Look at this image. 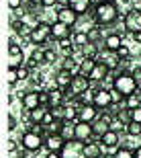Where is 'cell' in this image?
Segmentation results:
<instances>
[{
  "label": "cell",
  "instance_id": "cell-48",
  "mask_svg": "<svg viewBox=\"0 0 141 158\" xmlns=\"http://www.w3.org/2000/svg\"><path fill=\"white\" fill-rule=\"evenodd\" d=\"M55 121V117H53V113L51 111H47V115L43 117V121H41V125H45L47 127V131H49V127H51V123Z\"/></svg>",
  "mask_w": 141,
  "mask_h": 158
},
{
  "label": "cell",
  "instance_id": "cell-17",
  "mask_svg": "<svg viewBox=\"0 0 141 158\" xmlns=\"http://www.w3.org/2000/svg\"><path fill=\"white\" fill-rule=\"evenodd\" d=\"M65 146V140L59 134H49L45 138V150L47 152H61Z\"/></svg>",
  "mask_w": 141,
  "mask_h": 158
},
{
  "label": "cell",
  "instance_id": "cell-21",
  "mask_svg": "<svg viewBox=\"0 0 141 158\" xmlns=\"http://www.w3.org/2000/svg\"><path fill=\"white\" fill-rule=\"evenodd\" d=\"M108 76H111V70H108L104 64H100V62H98V64H96V68L92 70V74H90V80H92L94 84H102V82H104Z\"/></svg>",
  "mask_w": 141,
  "mask_h": 158
},
{
  "label": "cell",
  "instance_id": "cell-28",
  "mask_svg": "<svg viewBox=\"0 0 141 158\" xmlns=\"http://www.w3.org/2000/svg\"><path fill=\"white\" fill-rule=\"evenodd\" d=\"M92 127H94V138L98 140V138H102V135H104L106 131L111 129V123L104 121V119H102V117L98 115V119H96V121L92 123Z\"/></svg>",
  "mask_w": 141,
  "mask_h": 158
},
{
  "label": "cell",
  "instance_id": "cell-16",
  "mask_svg": "<svg viewBox=\"0 0 141 158\" xmlns=\"http://www.w3.org/2000/svg\"><path fill=\"white\" fill-rule=\"evenodd\" d=\"M92 138H94V127H92V123L78 121V123H76V140H80V142H90Z\"/></svg>",
  "mask_w": 141,
  "mask_h": 158
},
{
  "label": "cell",
  "instance_id": "cell-31",
  "mask_svg": "<svg viewBox=\"0 0 141 158\" xmlns=\"http://www.w3.org/2000/svg\"><path fill=\"white\" fill-rule=\"evenodd\" d=\"M125 109H137V107H141V90H137V93H133V94H129L127 99H125Z\"/></svg>",
  "mask_w": 141,
  "mask_h": 158
},
{
  "label": "cell",
  "instance_id": "cell-10",
  "mask_svg": "<svg viewBox=\"0 0 141 158\" xmlns=\"http://www.w3.org/2000/svg\"><path fill=\"white\" fill-rule=\"evenodd\" d=\"M78 15L74 10H72L68 4H64V6H59L57 10H55V21H59V23H64V25H68V27H74V25L78 23Z\"/></svg>",
  "mask_w": 141,
  "mask_h": 158
},
{
  "label": "cell",
  "instance_id": "cell-34",
  "mask_svg": "<svg viewBox=\"0 0 141 158\" xmlns=\"http://www.w3.org/2000/svg\"><path fill=\"white\" fill-rule=\"evenodd\" d=\"M115 158H135V148L119 146L117 150H115Z\"/></svg>",
  "mask_w": 141,
  "mask_h": 158
},
{
  "label": "cell",
  "instance_id": "cell-39",
  "mask_svg": "<svg viewBox=\"0 0 141 158\" xmlns=\"http://www.w3.org/2000/svg\"><path fill=\"white\" fill-rule=\"evenodd\" d=\"M49 111L53 113V117H55V119L64 121V119H65V103H64V105H57V107H49Z\"/></svg>",
  "mask_w": 141,
  "mask_h": 158
},
{
  "label": "cell",
  "instance_id": "cell-14",
  "mask_svg": "<svg viewBox=\"0 0 141 158\" xmlns=\"http://www.w3.org/2000/svg\"><path fill=\"white\" fill-rule=\"evenodd\" d=\"M100 111L94 105H80L78 107V121H86V123H94L98 119Z\"/></svg>",
  "mask_w": 141,
  "mask_h": 158
},
{
  "label": "cell",
  "instance_id": "cell-20",
  "mask_svg": "<svg viewBox=\"0 0 141 158\" xmlns=\"http://www.w3.org/2000/svg\"><path fill=\"white\" fill-rule=\"evenodd\" d=\"M70 37V27L64 23H59V21H55V23L51 25V39L53 41H61V39H68Z\"/></svg>",
  "mask_w": 141,
  "mask_h": 158
},
{
  "label": "cell",
  "instance_id": "cell-41",
  "mask_svg": "<svg viewBox=\"0 0 141 158\" xmlns=\"http://www.w3.org/2000/svg\"><path fill=\"white\" fill-rule=\"evenodd\" d=\"M117 56H119V58H121V62H127V60L131 58V49H129V45H127V43H123V45L119 47Z\"/></svg>",
  "mask_w": 141,
  "mask_h": 158
},
{
  "label": "cell",
  "instance_id": "cell-56",
  "mask_svg": "<svg viewBox=\"0 0 141 158\" xmlns=\"http://www.w3.org/2000/svg\"><path fill=\"white\" fill-rule=\"evenodd\" d=\"M45 158H61V152H47Z\"/></svg>",
  "mask_w": 141,
  "mask_h": 158
},
{
  "label": "cell",
  "instance_id": "cell-50",
  "mask_svg": "<svg viewBox=\"0 0 141 158\" xmlns=\"http://www.w3.org/2000/svg\"><path fill=\"white\" fill-rule=\"evenodd\" d=\"M17 125H18V121L14 119V115H8V125H6V127H8V131H14V129H17Z\"/></svg>",
  "mask_w": 141,
  "mask_h": 158
},
{
  "label": "cell",
  "instance_id": "cell-11",
  "mask_svg": "<svg viewBox=\"0 0 141 158\" xmlns=\"http://www.w3.org/2000/svg\"><path fill=\"white\" fill-rule=\"evenodd\" d=\"M74 72H70V70H64V68H59L55 74H53V82H55V86L57 88H61V90H70V86H72V82H74Z\"/></svg>",
  "mask_w": 141,
  "mask_h": 158
},
{
  "label": "cell",
  "instance_id": "cell-58",
  "mask_svg": "<svg viewBox=\"0 0 141 158\" xmlns=\"http://www.w3.org/2000/svg\"><path fill=\"white\" fill-rule=\"evenodd\" d=\"M135 158H141V146L135 148Z\"/></svg>",
  "mask_w": 141,
  "mask_h": 158
},
{
  "label": "cell",
  "instance_id": "cell-4",
  "mask_svg": "<svg viewBox=\"0 0 141 158\" xmlns=\"http://www.w3.org/2000/svg\"><path fill=\"white\" fill-rule=\"evenodd\" d=\"M18 142H21V146H23L25 150H29V152H39L41 148H45V138L35 134V131H25Z\"/></svg>",
  "mask_w": 141,
  "mask_h": 158
},
{
  "label": "cell",
  "instance_id": "cell-57",
  "mask_svg": "<svg viewBox=\"0 0 141 158\" xmlns=\"http://www.w3.org/2000/svg\"><path fill=\"white\" fill-rule=\"evenodd\" d=\"M133 41H135V43H141V31L133 33Z\"/></svg>",
  "mask_w": 141,
  "mask_h": 158
},
{
  "label": "cell",
  "instance_id": "cell-26",
  "mask_svg": "<svg viewBox=\"0 0 141 158\" xmlns=\"http://www.w3.org/2000/svg\"><path fill=\"white\" fill-rule=\"evenodd\" d=\"M96 64H98V60H86V58H82V62H80V66H78L76 74L90 78V74H92V70L96 68Z\"/></svg>",
  "mask_w": 141,
  "mask_h": 158
},
{
  "label": "cell",
  "instance_id": "cell-24",
  "mask_svg": "<svg viewBox=\"0 0 141 158\" xmlns=\"http://www.w3.org/2000/svg\"><path fill=\"white\" fill-rule=\"evenodd\" d=\"M104 154V148L100 146L98 142H86V146H84V156L86 158H100Z\"/></svg>",
  "mask_w": 141,
  "mask_h": 158
},
{
  "label": "cell",
  "instance_id": "cell-35",
  "mask_svg": "<svg viewBox=\"0 0 141 158\" xmlns=\"http://www.w3.org/2000/svg\"><path fill=\"white\" fill-rule=\"evenodd\" d=\"M88 37L92 43H98V41H102L104 37H102V27L100 25H92V29L88 31Z\"/></svg>",
  "mask_w": 141,
  "mask_h": 158
},
{
  "label": "cell",
  "instance_id": "cell-45",
  "mask_svg": "<svg viewBox=\"0 0 141 158\" xmlns=\"http://www.w3.org/2000/svg\"><path fill=\"white\" fill-rule=\"evenodd\" d=\"M121 121H125V123H129L131 121V109H121V111H117L115 113Z\"/></svg>",
  "mask_w": 141,
  "mask_h": 158
},
{
  "label": "cell",
  "instance_id": "cell-42",
  "mask_svg": "<svg viewBox=\"0 0 141 158\" xmlns=\"http://www.w3.org/2000/svg\"><path fill=\"white\" fill-rule=\"evenodd\" d=\"M43 58H45V66H49L57 60V52L55 49H43Z\"/></svg>",
  "mask_w": 141,
  "mask_h": 158
},
{
  "label": "cell",
  "instance_id": "cell-13",
  "mask_svg": "<svg viewBox=\"0 0 141 158\" xmlns=\"http://www.w3.org/2000/svg\"><path fill=\"white\" fill-rule=\"evenodd\" d=\"M100 144V146L104 148V150H117L119 144H121V135H119V131H112V129H108L102 138H98L96 140Z\"/></svg>",
  "mask_w": 141,
  "mask_h": 158
},
{
  "label": "cell",
  "instance_id": "cell-27",
  "mask_svg": "<svg viewBox=\"0 0 141 158\" xmlns=\"http://www.w3.org/2000/svg\"><path fill=\"white\" fill-rule=\"evenodd\" d=\"M49 97H51L49 107H57V105H64L65 103V90H61V88H57V86L49 88Z\"/></svg>",
  "mask_w": 141,
  "mask_h": 158
},
{
  "label": "cell",
  "instance_id": "cell-30",
  "mask_svg": "<svg viewBox=\"0 0 141 158\" xmlns=\"http://www.w3.org/2000/svg\"><path fill=\"white\" fill-rule=\"evenodd\" d=\"M47 111H49V107L41 105V107H37V109H33V111H29V121L31 123H41L43 117L47 115Z\"/></svg>",
  "mask_w": 141,
  "mask_h": 158
},
{
  "label": "cell",
  "instance_id": "cell-12",
  "mask_svg": "<svg viewBox=\"0 0 141 158\" xmlns=\"http://www.w3.org/2000/svg\"><path fill=\"white\" fill-rule=\"evenodd\" d=\"M98 62H100V64H104L111 72H117V70H119V66H121V58L117 56V52H108V49L100 52Z\"/></svg>",
  "mask_w": 141,
  "mask_h": 158
},
{
  "label": "cell",
  "instance_id": "cell-37",
  "mask_svg": "<svg viewBox=\"0 0 141 158\" xmlns=\"http://www.w3.org/2000/svg\"><path fill=\"white\" fill-rule=\"evenodd\" d=\"M17 82H18L17 68H8V70H6V84H8L10 88H14V86H17Z\"/></svg>",
  "mask_w": 141,
  "mask_h": 158
},
{
  "label": "cell",
  "instance_id": "cell-36",
  "mask_svg": "<svg viewBox=\"0 0 141 158\" xmlns=\"http://www.w3.org/2000/svg\"><path fill=\"white\" fill-rule=\"evenodd\" d=\"M125 134L129 138H139L141 135V123H135V121H129L127 123V131Z\"/></svg>",
  "mask_w": 141,
  "mask_h": 158
},
{
  "label": "cell",
  "instance_id": "cell-29",
  "mask_svg": "<svg viewBox=\"0 0 141 158\" xmlns=\"http://www.w3.org/2000/svg\"><path fill=\"white\" fill-rule=\"evenodd\" d=\"M80 52H82V58H86V60H98V56H100L98 45H96V43H92V41H90L88 45H84Z\"/></svg>",
  "mask_w": 141,
  "mask_h": 158
},
{
  "label": "cell",
  "instance_id": "cell-49",
  "mask_svg": "<svg viewBox=\"0 0 141 158\" xmlns=\"http://www.w3.org/2000/svg\"><path fill=\"white\" fill-rule=\"evenodd\" d=\"M131 121L141 123V107H137V109H133V111H131Z\"/></svg>",
  "mask_w": 141,
  "mask_h": 158
},
{
  "label": "cell",
  "instance_id": "cell-55",
  "mask_svg": "<svg viewBox=\"0 0 141 158\" xmlns=\"http://www.w3.org/2000/svg\"><path fill=\"white\" fill-rule=\"evenodd\" d=\"M27 4H29V6H41L43 0H27Z\"/></svg>",
  "mask_w": 141,
  "mask_h": 158
},
{
  "label": "cell",
  "instance_id": "cell-22",
  "mask_svg": "<svg viewBox=\"0 0 141 158\" xmlns=\"http://www.w3.org/2000/svg\"><path fill=\"white\" fill-rule=\"evenodd\" d=\"M27 68H29L31 72L37 70L39 66H45V58H43V49H33V53H31L29 58H27Z\"/></svg>",
  "mask_w": 141,
  "mask_h": 158
},
{
  "label": "cell",
  "instance_id": "cell-44",
  "mask_svg": "<svg viewBox=\"0 0 141 158\" xmlns=\"http://www.w3.org/2000/svg\"><path fill=\"white\" fill-rule=\"evenodd\" d=\"M18 146H21V142H18V140H14V138H8V142H6V150H8V154L17 152Z\"/></svg>",
  "mask_w": 141,
  "mask_h": 158
},
{
  "label": "cell",
  "instance_id": "cell-25",
  "mask_svg": "<svg viewBox=\"0 0 141 158\" xmlns=\"http://www.w3.org/2000/svg\"><path fill=\"white\" fill-rule=\"evenodd\" d=\"M76 123L78 121H64V125L59 129V135H61L65 142L76 140Z\"/></svg>",
  "mask_w": 141,
  "mask_h": 158
},
{
  "label": "cell",
  "instance_id": "cell-51",
  "mask_svg": "<svg viewBox=\"0 0 141 158\" xmlns=\"http://www.w3.org/2000/svg\"><path fill=\"white\" fill-rule=\"evenodd\" d=\"M8 6H10L12 10H17V8L25 6V0H8Z\"/></svg>",
  "mask_w": 141,
  "mask_h": 158
},
{
  "label": "cell",
  "instance_id": "cell-19",
  "mask_svg": "<svg viewBox=\"0 0 141 158\" xmlns=\"http://www.w3.org/2000/svg\"><path fill=\"white\" fill-rule=\"evenodd\" d=\"M10 27H12V31H14V35H18L23 41H25V39H29L31 31H33V27H31V25H27L25 21H21V19H12Z\"/></svg>",
  "mask_w": 141,
  "mask_h": 158
},
{
  "label": "cell",
  "instance_id": "cell-8",
  "mask_svg": "<svg viewBox=\"0 0 141 158\" xmlns=\"http://www.w3.org/2000/svg\"><path fill=\"white\" fill-rule=\"evenodd\" d=\"M84 146H86V142L80 140L65 142L64 150H61V158H86L84 156Z\"/></svg>",
  "mask_w": 141,
  "mask_h": 158
},
{
  "label": "cell",
  "instance_id": "cell-15",
  "mask_svg": "<svg viewBox=\"0 0 141 158\" xmlns=\"http://www.w3.org/2000/svg\"><path fill=\"white\" fill-rule=\"evenodd\" d=\"M65 4L70 6L78 17H84V15H88V12L94 10L92 8V0H65Z\"/></svg>",
  "mask_w": 141,
  "mask_h": 158
},
{
  "label": "cell",
  "instance_id": "cell-32",
  "mask_svg": "<svg viewBox=\"0 0 141 158\" xmlns=\"http://www.w3.org/2000/svg\"><path fill=\"white\" fill-rule=\"evenodd\" d=\"M94 94H96V88H90V90H86L84 94H80V97H76V105H94Z\"/></svg>",
  "mask_w": 141,
  "mask_h": 158
},
{
  "label": "cell",
  "instance_id": "cell-33",
  "mask_svg": "<svg viewBox=\"0 0 141 158\" xmlns=\"http://www.w3.org/2000/svg\"><path fill=\"white\" fill-rule=\"evenodd\" d=\"M72 39H74V43H76V47H78V49H82L84 45H88V43H90L88 33H84V31H76Z\"/></svg>",
  "mask_w": 141,
  "mask_h": 158
},
{
  "label": "cell",
  "instance_id": "cell-40",
  "mask_svg": "<svg viewBox=\"0 0 141 158\" xmlns=\"http://www.w3.org/2000/svg\"><path fill=\"white\" fill-rule=\"evenodd\" d=\"M111 129H112V131H119V134H121V131H127V123L121 121V119L115 115V119L111 121Z\"/></svg>",
  "mask_w": 141,
  "mask_h": 158
},
{
  "label": "cell",
  "instance_id": "cell-52",
  "mask_svg": "<svg viewBox=\"0 0 141 158\" xmlns=\"http://www.w3.org/2000/svg\"><path fill=\"white\" fill-rule=\"evenodd\" d=\"M131 74L135 76V80H137V84L141 86V66H135L133 70H131Z\"/></svg>",
  "mask_w": 141,
  "mask_h": 158
},
{
  "label": "cell",
  "instance_id": "cell-47",
  "mask_svg": "<svg viewBox=\"0 0 141 158\" xmlns=\"http://www.w3.org/2000/svg\"><path fill=\"white\" fill-rule=\"evenodd\" d=\"M39 101H41V105L49 107V101H51V97H49V90H43V88H39Z\"/></svg>",
  "mask_w": 141,
  "mask_h": 158
},
{
  "label": "cell",
  "instance_id": "cell-38",
  "mask_svg": "<svg viewBox=\"0 0 141 158\" xmlns=\"http://www.w3.org/2000/svg\"><path fill=\"white\" fill-rule=\"evenodd\" d=\"M64 121H78V105H65V119Z\"/></svg>",
  "mask_w": 141,
  "mask_h": 158
},
{
  "label": "cell",
  "instance_id": "cell-1",
  "mask_svg": "<svg viewBox=\"0 0 141 158\" xmlns=\"http://www.w3.org/2000/svg\"><path fill=\"white\" fill-rule=\"evenodd\" d=\"M94 23L100 25V27H106V25H112L119 19V6L115 0H106V2H98L92 10Z\"/></svg>",
  "mask_w": 141,
  "mask_h": 158
},
{
  "label": "cell",
  "instance_id": "cell-2",
  "mask_svg": "<svg viewBox=\"0 0 141 158\" xmlns=\"http://www.w3.org/2000/svg\"><path fill=\"white\" fill-rule=\"evenodd\" d=\"M112 88H115V90H119V93L127 99L129 94L137 93L139 84H137L135 76H133L131 72H117V74H115V84H112Z\"/></svg>",
  "mask_w": 141,
  "mask_h": 158
},
{
  "label": "cell",
  "instance_id": "cell-9",
  "mask_svg": "<svg viewBox=\"0 0 141 158\" xmlns=\"http://www.w3.org/2000/svg\"><path fill=\"white\" fill-rule=\"evenodd\" d=\"M90 84H92V80H90L88 76H80V74H76V76H74V82H72V86H70V93H65V97H68V94H72V97H80V94H84L86 90H90Z\"/></svg>",
  "mask_w": 141,
  "mask_h": 158
},
{
  "label": "cell",
  "instance_id": "cell-60",
  "mask_svg": "<svg viewBox=\"0 0 141 158\" xmlns=\"http://www.w3.org/2000/svg\"><path fill=\"white\" fill-rule=\"evenodd\" d=\"M100 158H106V156H104V154H102V156H100Z\"/></svg>",
  "mask_w": 141,
  "mask_h": 158
},
{
  "label": "cell",
  "instance_id": "cell-18",
  "mask_svg": "<svg viewBox=\"0 0 141 158\" xmlns=\"http://www.w3.org/2000/svg\"><path fill=\"white\" fill-rule=\"evenodd\" d=\"M21 105H23V109H27V111H33V109H37V107H41L39 90H27L25 97H23V101H21Z\"/></svg>",
  "mask_w": 141,
  "mask_h": 158
},
{
  "label": "cell",
  "instance_id": "cell-53",
  "mask_svg": "<svg viewBox=\"0 0 141 158\" xmlns=\"http://www.w3.org/2000/svg\"><path fill=\"white\" fill-rule=\"evenodd\" d=\"M59 0H43V8H55V4H57Z\"/></svg>",
  "mask_w": 141,
  "mask_h": 158
},
{
  "label": "cell",
  "instance_id": "cell-59",
  "mask_svg": "<svg viewBox=\"0 0 141 158\" xmlns=\"http://www.w3.org/2000/svg\"><path fill=\"white\" fill-rule=\"evenodd\" d=\"M98 2H106V0H98Z\"/></svg>",
  "mask_w": 141,
  "mask_h": 158
},
{
  "label": "cell",
  "instance_id": "cell-6",
  "mask_svg": "<svg viewBox=\"0 0 141 158\" xmlns=\"http://www.w3.org/2000/svg\"><path fill=\"white\" fill-rule=\"evenodd\" d=\"M123 25L127 27V31H129L131 35L137 33V31H141V8H137V6L129 8L127 15H125V19H123Z\"/></svg>",
  "mask_w": 141,
  "mask_h": 158
},
{
  "label": "cell",
  "instance_id": "cell-46",
  "mask_svg": "<svg viewBox=\"0 0 141 158\" xmlns=\"http://www.w3.org/2000/svg\"><path fill=\"white\" fill-rule=\"evenodd\" d=\"M17 72H18V80H29V78H31V70L27 68V66L17 68Z\"/></svg>",
  "mask_w": 141,
  "mask_h": 158
},
{
  "label": "cell",
  "instance_id": "cell-3",
  "mask_svg": "<svg viewBox=\"0 0 141 158\" xmlns=\"http://www.w3.org/2000/svg\"><path fill=\"white\" fill-rule=\"evenodd\" d=\"M51 25L53 23H47V21H39V23L33 25V31H31L29 35V41L31 45H43L47 41L51 39Z\"/></svg>",
  "mask_w": 141,
  "mask_h": 158
},
{
  "label": "cell",
  "instance_id": "cell-23",
  "mask_svg": "<svg viewBox=\"0 0 141 158\" xmlns=\"http://www.w3.org/2000/svg\"><path fill=\"white\" fill-rule=\"evenodd\" d=\"M102 41H104V49H108V52H119V47L125 43L119 33H108Z\"/></svg>",
  "mask_w": 141,
  "mask_h": 158
},
{
  "label": "cell",
  "instance_id": "cell-7",
  "mask_svg": "<svg viewBox=\"0 0 141 158\" xmlns=\"http://www.w3.org/2000/svg\"><path fill=\"white\" fill-rule=\"evenodd\" d=\"M94 107L98 111H108L112 107V99H111V88L98 86L96 88V94H94Z\"/></svg>",
  "mask_w": 141,
  "mask_h": 158
},
{
  "label": "cell",
  "instance_id": "cell-54",
  "mask_svg": "<svg viewBox=\"0 0 141 158\" xmlns=\"http://www.w3.org/2000/svg\"><path fill=\"white\" fill-rule=\"evenodd\" d=\"M31 80H33V84H35V86H41V84H43V76H41V74H33V78H31Z\"/></svg>",
  "mask_w": 141,
  "mask_h": 158
},
{
  "label": "cell",
  "instance_id": "cell-5",
  "mask_svg": "<svg viewBox=\"0 0 141 158\" xmlns=\"http://www.w3.org/2000/svg\"><path fill=\"white\" fill-rule=\"evenodd\" d=\"M25 64H27V58H25L23 45L10 39V43H8V68H21Z\"/></svg>",
  "mask_w": 141,
  "mask_h": 158
},
{
  "label": "cell",
  "instance_id": "cell-43",
  "mask_svg": "<svg viewBox=\"0 0 141 158\" xmlns=\"http://www.w3.org/2000/svg\"><path fill=\"white\" fill-rule=\"evenodd\" d=\"M111 99H112V107L115 105H125V97L119 90H115V88H111Z\"/></svg>",
  "mask_w": 141,
  "mask_h": 158
}]
</instances>
